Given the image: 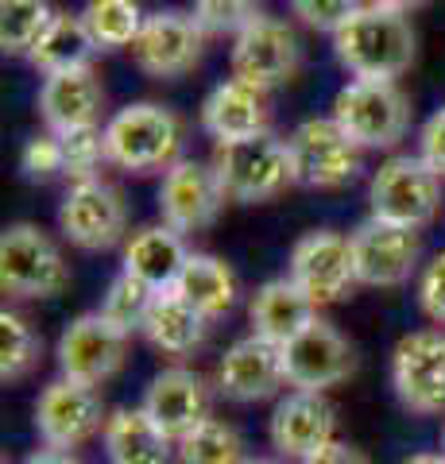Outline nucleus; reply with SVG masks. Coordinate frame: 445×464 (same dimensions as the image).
I'll return each instance as SVG.
<instances>
[{"label":"nucleus","instance_id":"43","mask_svg":"<svg viewBox=\"0 0 445 464\" xmlns=\"http://www.w3.org/2000/svg\"><path fill=\"white\" fill-rule=\"evenodd\" d=\"M403 464H445V453H411Z\"/></svg>","mask_w":445,"mask_h":464},{"label":"nucleus","instance_id":"11","mask_svg":"<svg viewBox=\"0 0 445 464\" xmlns=\"http://www.w3.org/2000/svg\"><path fill=\"white\" fill-rule=\"evenodd\" d=\"M128 337H132V333L117 329L102 310L82 314V317H74V322L63 329L59 344H54L59 372L66 375V380L102 387V383H109L112 375L124 368Z\"/></svg>","mask_w":445,"mask_h":464},{"label":"nucleus","instance_id":"38","mask_svg":"<svg viewBox=\"0 0 445 464\" xmlns=\"http://www.w3.org/2000/svg\"><path fill=\"white\" fill-rule=\"evenodd\" d=\"M419 306L434 325H445V248L430 256L419 271Z\"/></svg>","mask_w":445,"mask_h":464},{"label":"nucleus","instance_id":"37","mask_svg":"<svg viewBox=\"0 0 445 464\" xmlns=\"http://www.w3.org/2000/svg\"><path fill=\"white\" fill-rule=\"evenodd\" d=\"M364 5L368 0H291V12L298 16V24L310 27V32L337 35Z\"/></svg>","mask_w":445,"mask_h":464},{"label":"nucleus","instance_id":"4","mask_svg":"<svg viewBox=\"0 0 445 464\" xmlns=\"http://www.w3.org/2000/svg\"><path fill=\"white\" fill-rule=\"evenodd\" d=\"M334 121L361 151H392L411 132V97L399 82L353 78L334 97Z\"/></svg>","mask_w":445,"mask_h":464},{"label":"nucleus","instance_id":"25","mask_svg":"<svg viewBox=\"0 0 445 464\" xmlns=\"http://www.w3.org/2000/svg\"><path fill=\"white\" fill-rule=\"evenodd\" d=\"M140 333L163 356H190L209 337V317L202 310H194L179 290H160Z\"/></svg>","mask_w":445,"mask_h":464},{"label":"nucleus","instance_id":"35","mask_svg":"<svg viewBox=\"0 0 445 464\" xmlns=\"http://www.w3.org/2000/svg\"><path fill=\"white\" fill-rule=\"evenodd\" d=\"M190 12L206 35H237L260 16V0H190Z\"/></svg>","mask_w":445,"mask_h":464},{"label":"nucleus","instance_id":"22","mask_svg":"<svg viewBox=\"0 0 445 464\" xmlns=\"http://www.w3.org/2000/svg\"><path fill=\"white\" fill-rule=\"evenodd\" d=\"M267 93H260L256 85L248 82H237L228 78L221 85H213L202 101V128L218 140H248V136H260L271 132V112H267Z\"/></svg>","mask_w":445,"mask_h":464},{"label":"nucleus","instance_id":"10","mask_svg":"<svg viewBox=\"0 0 445 464\" xmlns=\"http://www.w3.org/2000/svg\"><path fill=\"white\" fill-rule=\"evenodd\" d=\"M105 422H109L105 399L93 383H78L59 375L35 399V433L51 449H82L97 433H105Z\"/></svg>","mask_w":445,"mask_h":464},{"label":"nucleus","instance_id":"24","mask_svg":"<svg viewBox=\"0 0 445 464\" xmlns=\"http://www.w3.org/2000/svg\"><path fill=\"white\" fill-rule=\"evenodd\" d=\"M314 317H318V306L303 295L291 275H279V279H267L248 302V322L256 337H267L276 344H286L291 337H298Z\"/></svg>","mask_w":445,"mask_h":464},{"label":"nucleus","instance_id":"26","mask_svg":"<svg viewBox=\"0 0 445 464\" xmlns=\"http://www.w3.org/2000/svg\"><path fill=\"white\" fill-rule=\"evenodd\" d=\"M102 438L109 464H170V445H175L143 406L112 411Z\"/></svg>","mask_w":445,"mask_h":464},{"label":"nucleus","instance_id":"23","mask_svg":"<svg viewBox=\"0 0 445 464\" xmlns=\"http://www.w3.org/2000/svg\"><path fill=\"white\" fill-rule=\"evenodd\" d=\"M186 259H190L186 237L160 221V225H143L136 232H128L124 252H121V271L136 275L151 290H170L179 283Z\"/></svg>","mask_w":445,"mask_h":464},{"label":"nucleus","instance_id":"2","mask_svg":"<svg viewBox=\"0 0 445 464\" xmlns=\"http://www.w3.org/2000/svg\"><path fill=\"white\" fill-rule=\"evenodd\" d=\"M182 140H186L182 116L167 105H155V101L124 105L105 121L109 163L128 174L170 170L182 159Z\"/></svg>","mask_w":445,"mask_h":464},{"label":"nucleus","instance_id":"18","mask_svg":"<svg viewBox=\"0 0 445 464\" xmlns=\"http://www.w3.org/2000/svg\"><path fill=\"white\" fill-rule=\"evenodd\" d=\"M337 433V414L322 391H286L267 418V438L279 457L306 460L325 449Z\"/></svg>","mask_w":445,"mask_h":464},{"label":"nucleus","instance_id":"36","mask_svg":"<svg viewBox=\"0 0 445 464\" xmlns=\"http://www.w3.org/2000/svg\"><path fill=\"white\" fill-rule=\"evenodd\" d=\"M20 174L27 182H51L66 174V163H63V140L54 132H39L24 143L20 151Z\"/></svg>","mask_w":445,"mask_h":464},{"label":"nucleus","instance_id":"29","mask_svg":"<svg viewBox=\"0 0 445 464\" xmlns=\"http://www.w3.org/2000/svg\"><path fill=\"white\" fill-rule=\"evenodd\" d=\"M82 20L97 51H121L136 43L148 16L140 12L136 0H85Z\"/></svg>","mask_w":445,"mask_h":464},{"label":"nucleus","instance_id":"21","mask_svg":"<svg viewBox=\"0 0 445 464\" xmlns=\"http://www.w3.org/2000/svg\"><path fill=\"white\" fill-rule=\"evenodd\" d=\"M35 105L47 132L54 136L74 132V128H93L102 124V112H105V85L93 66L59 70V74L43 78Z\"/></svg>","mask_w":445,"mask_h":464},{"label":"nucleus","instance_id":"40","mask_svg":"<svg viewBox=\"0 0 445 464\" xmlns=\"http://www.w3.org/2000/svg\"><path fill=\"white\" fill-rule=\"evenodd\" d=\"M298 464H372V460L356 445H349V441H329L325 449H318L314 457L298 460Z\"/></svg>","mask_w":445,"mask_h":464},{"label":"nucleus","instance_id":"3","mask_svg":"<svg viewBox=\"0 0 445 464\" xmlns=\"http://www.w3.org/2000/svg\"><path fill=\"white\" fill-rule=\"evenodd\" d=\"M209 163L225 201H237V206H260V201L279 198L286 186H295L291 151H286V140H279L276 132L218 143Z\"/></svg>","mask_w":445,"mask_h":464},{"label":"nucleus","instance_id":"31","mask_svg":"<svg viewBox=\"0 0 445 464\" xmlns=\"http://www.w3.org/2000/svg\"><path fill=\"white\" fill-rule=\"evenodd\" d=\"M51 20V0H0V47H5V54L27 58Z\"/></svg>","mask_w":445,"mask_h":464},{"label":"nucleus","instance_id":"42","mask_svg":"<svg viewBox=\"0 0 445 464\" xmlns=\"http://www.w3.org/2000/svg\"><path fill=\"white\" fill-rule=\"evenodd\" d=\"M368 5H380V8H395V12H407V16H411L414 8H426L430 0H368Z\"/></svg>","mask_w":445,"mask_h":464},{"label":"nucleus","instance_id":"34","mask_svg":"<svg viewBox=\"0 0 445 464\" xmlns=\"http://www.w3.org/2000/svg\"><path fill=\"white\" fill-rule=\"evenodd\" d=\"M63 163H66V179L70 182H85V179H102V163H109V148H105V128H74L63 132Z\"/></svg>","mask_w":445,"mask_h":464},{"label":"nucleus","instance_id":"5","mask_svg":"<svg viewBox=\"0 0 445 464\" xmlns=\"http://www.w3.org/2000/svg\"><path fill=\"white\" fill-rule=\"evenodd\" d=\"M441 174L422 155H392L368 179V217L387 225L426 228L441 209Z\"/></svg>","mask_w":445,"mask_h":464},{"label":"nucleus","instance_id":"45","mask_svg":"<svg viewBox=\"0 0 445 464\" xmlns=\"http://www.w3.org/2000/svg\"><path fill=\"white\" fill-rule=\"evenodd\" d=\"M441 453H445V445H441Z\"/></svg>","mask_w":445,"mask_h":464},{"label":"nucleus","instance_id":"32","mask_svg":"<svg viewBox=\"0 0 445 464\" xmlns=\"http://www.w3.org/2000/svg\"><path fill=\"white\" fill-rule=\"evenodd\" d=\"M244 441L240 433L221 422V418H206L198 430H190L179 441V464H240Z\"/></svg>","mask_w":445,"mask_h":464},{"label":"nucleus","instance_id":"27","mask_svg":"<svg viewBox=\"0 0 445 464\" xmlns=\"http://www.w3.org/2000/svg\"><path fill=\"white\" fill-rule=\"evenodd\" d=\"M190 302L194 310H202L209 322L233 314L237 298H240V283H237V271L225 264L221 256H209V252H190L186 267L179 275V283L170 286Z\"/></svg>","mask_w":445,"mask_h":464},{"label":"nucleus","instance_id":"15","mask_svg":"<svg viewBox=\"0 0 445 464\" xmlns=\"http://www.w3.org/2000/svg\"><path fill=\"white\" fill-rule=\"evenodd\" d=\"M283 368H286V387L329 391L356 372V353L334 322L314 317L298 337L283 344Z\"/></svg>","mask_w":445,"mask_h":464},{"label":"nucleus","instance_id":"30","mask_svg":"<svg viewBox=\"0 0 445 464\" xmlns=\"http://www.w3.org/2000/svg\"><path fill=\"white\" fill-rule=\"evenodd\" d=\"M43 356V337L24 314L5 310L0 314V380L20 383L35 372Z\"/></svg>","mask_w":445,"mask_h":464},{"label":"nucleus","instance_id":"6","mask_svg":"<svg viewBox=\"0 0 445 464\" xmlns=\"http://www.w3.org/2000/svg\"><path fill=\"white\" fill-rule=\"evenodd\" d=\"M0 286L20 302L54 298L70 286V264L39 225L16 221L0 237Z\"/></svg>","mask_w":445,"mask_h":464},{"label":"nucleus","instance_id":"17","mask_svg":"<svg viewBox=\"0 0 445 464\" xmlns=\"http://www.w3.org/2000/svg\"><path fill=\"white\" fill-rule=\"evenodd\" d=\"M225 194L213 174V163L198 159H179L170 170H163L160 182V217L175 232H202L221 217Z\"/></svg>","mask_w":445,"mask_h":464},{"label":"nucleus","instance_id":"12","mask_svg":"<svg viewBox=\"0 0 445 464\" xmlns=\"http://www.w3.org/2000/svg\"><path fill=\"white\" fill-rule=\"evenodd\" d=\"M349 248L361 286H403L419 271L422 240L419 228L387 225L380 217H368L349 232Z\"/></svg>","mask_w":445,"mask_h":464},{"label":"nucleus","instance_id":"13","mask_svg":"<svg viewBox=\"0 0 445 464\" xmlns=\"http://www.w3.org/2000/svg\"><path fill=\"white\" fill-rule=\"evenodd\" d=\"M206 51V27L194 20V12L160 8L143 20L140 35L132 43V58L143 74L151 78H182L202 63Z\"/></svg>","mask_w":445,"mask_h":464},{"label":"nucleus","instance_id":"1","mask_svg":"<svg viewBox=\"0 0 445 464\" xmlns=\"http://www.w3.org/2000/svg\"><path fill=\"white\" fill-rule=\"evenodd\" d=\"M334 54L353 78L395 82L414 63V27L407 12L364 5L334 35Z\"/></svg>","mask_w":445,"mask_h":464},{"label":"nucleus","instance_id":"44","mask_svg":"<svg viewBox=\"0 0 445 464\" xmlns=\"http://www.w3.org/2000/svg\"><path fill=\"white\" fill-rule=\"evenodd\" d=\"M240 464H276V460H260V457H252V460H248V457H244Z\"/></svg>","mask_w":445,"mask_h":464},{"label":"nucleus","instance_id":"28","mask_svg":"<svg viewBox=\"0 0 445 464\" xmlns=\"http://www.w3.org/2000/svg\"><path fill=\"white\" fill-rule=\"evenodd\" d=\"M97 54L90 32H85V20L82 12H54V20L47 24V32L35 39L32 63L43 78L47 74H59V70H74V66H90V58Z\"/></svg>","mask_w":445,"mask_h":464},{"label":"nucleus","instance_id":"33","mask_svg":"<svg viewBox=\"0 0 445 464\" xmlns=\"http://www.w3.org/2000/svg\"><path fill=\"white\" fill-rule=\"evenodd\" d=\"M155 295H160V290H151L143 279H136V275L121 271L117 279L109 283V290H105V298H102V314H105L117 329L136 333V329H143V317H148Z\"/></svg>","mask_w":445,"mask_h":464},{"label":"nucleus","instance_id":"39","mask_svg":"<svg viewBox=\"0 0 445 464\" xmlns=\"http://www.w3.org/2000/svg\"><path fill=\"white\" fill-rule=\"evenodd\" d=\"M419 155L445 179V105L422 124V132H419Z\"/></svg>","mask_w":445,"mask_h":464},{"label":"nucleus","instance_id":"7","mask_svg":"<svg viewBox=\"0 0 445 464\" xmlns=\"http://www.w3.org/2000/svg\"><path fill=\"white\" fill-rule=\"evenodd\" d=\"M286 151H291L295 186H310V190H341L361 174L364 151L341 132L334 116H310L286 136Z\"/></svg>","mask_w":445,"mask_h":464},{"label":"nucleus","instance_id":"19","mask_svg":"<svg viewBox=\"0 0 445 464\" xmlns=\"http://www.w3.org/2000/svg\"><path fill=\"white\" fill-rule=\"evenodd\" d=\"M286 387V368H283V344L267 337H240L228 344V353L218 364V391L233 402H264L276 399Z\"/></svg>","mask_w":445,"mask_h":464},{"label":"nucleus","instance_id":"9","mask_svg":"<svg viewBox=\"0 0 445 464\" xmlns=\"http://www.w3.org/2000/svg\"><path fill=\"white\" fill-rule=\"evenodd\" d=\"M59 232L82 252H105L128 240L124 194L105 179L70 182L59 201Z\"/></svg>","mask_w":445,"mask_h":464},{"label":"nucleus","instance_id":"8","mask_svg":"<svg viewBox=\"0 0 445 464\" xmlns=\"http://www.w3.org/2000/svg\"><path fill=\"white\" fill-rule=\"evenodd\" d=\"M228 66H233L237 82H248L260 93L279 90L303 66V47H298L295 27L279 16H264L260 12L244 32L233 35Z\"/></svg>","mask_w":445,"mask_h":464},{"label":"nucleus","instance_id":"41","mask_svg":"<svg viewBox=\"0 0 445 464\" xmlns=\"http://www.w3.org/2000/svg\"><path fill=\"white\" fill-rule=\"evenodd\" d=\"M24 464H82V457L74 453V449H51V445H43V449H35L32 457H24Z\"/></svg>","mask_w":445,"mask_h":464},{"label":"nucleus","instance_id":"16","mask_svg":"<svg viewBox=\"0 0 445 464\" xmlns=\"http://www.w3.org/2000/svg\"><path fill=\"white\" fill-rule=\"evenodd\" d=\"M286 275L303 286V295L314 306H334V302L349 298V290L356 286L349 237H341L334 228H314L306 237H298Z\"/></svg>","mask_w":445,"mask_h":464},{"label":"nucleus","instance_id":"20","mask_svg":"<svg viewBox=\"0 0 445 464\" xmlns=\"http://www.w3.org/2000/svg\"><path fill=\"white\" fill-rule=\"evenodd\" d=\"M209 383L206 375H198L194 368H163L143 391V411L151 414V422L160 426L170 441H182L190 430H198L209 414Z\"/></svg>","mask_w":445,"mask_h":464},{"label":"nucleus","instance_id":"14","mask_svg":"<svg viewBox=\"0 0 445 464\" xmlns=\"http://www.w3.org/2000/svg\"><path fill=\"white\" fill-rule=\"evenodd\" d=\"M395 399L414 414H445V333L414 329L392 353Z\"/></svg>","mask_w":445,"mask_h":464}]
</instances>
